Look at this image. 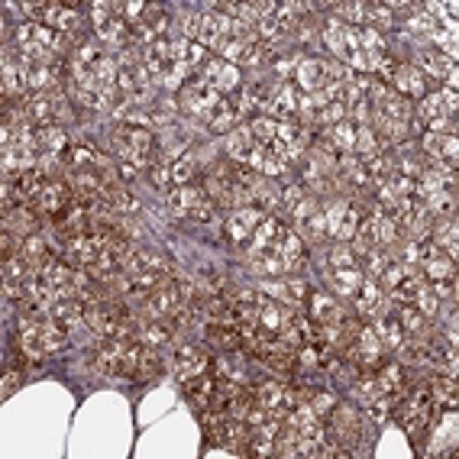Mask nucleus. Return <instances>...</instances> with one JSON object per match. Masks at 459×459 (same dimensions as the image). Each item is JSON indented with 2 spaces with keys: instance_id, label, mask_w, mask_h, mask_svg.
I'll return each mask as SVG.
<instances>
[{
  "instance_id": "a18cd8bd",
  "label": "nucleus",
  "mask_w": 459,
  "mask_h": 459,
  "mask_svg": "<svg viewBox=\"0 0 459 459\" xmlns=\"http://www.w3.org/2000/svg\"><path fill=\"white\" fill-rule=\"evenodd\" d=\"M275 72H278V75L298 72V56H294V52H285V56H278V58H275Z\"/></svg>"
},
{
  "instance_id": "c9c22d12",
  "label": "nucleus",
  "mask_w": 459,
  "mask_h": 459,
  "mask_svg": "<svg viewBox=\"0 0 459 459\" xmlns=\"http://www.w3.org/2000/svg\"><path fill=\"white\" fill-rule=\"evenodd\" d=\"M443 101H440V94H431V97H424V103H421V113L427 117V120H437V117H443Z\"/></svg>"
},
{
  "instance_id": "9b49d317",
  "label": "nucleus",
  "mask_w": 459,
  "mask_h": 459,
  "mask_svg": "<svg viewBox=\"0 0 459 459\" xmlns=\"http://www.w3.org/2000/svg\"><path fill=\"white\" fill-rule=\"evenodd\" d=\"M427 356H431V340H411V343H401L398 347V362L401 366H421V362H427Z\"/></svg>"
},
{
  "instance_id": "49530a36",
  "label": "nucleus",
  "mask_w": 459,
  "mask_h": 459,
  "mask_svg": "<svg viewBox=\"0 0 459 459\" xmlns=\"http://www.w3.org/2000/svg\"><path fill=\"white\" fill-rule=\"evenodd\" d=\"M340 13H343L349 23H359V19L366 17V7H362V3H340Z\"/></svg>"
},
{
  "instance_id": "7ed1b4c3",
  "label": "nucleus",
  "mask_w": 459,
  "mask_h": 459,
  "mask_svg": "<svg viewBox=\"0 0 459 459\" xmlns=\"http://www.w3.org/2000/svg\"><path fill=\"white\" fill-rule=\"evenodd\" d=\"M259 220H262V214H259L256 207H246V210H240V214H233L226 220V236H230L233 243L243 246L246 240L253 236L256 226H259Z\"/></svg>"
},
{
  "instance_id": "c756f323",
  "label": "nucleus",
  "mask_w": 459,
  "mask_h": 459,
  "mask_svg": "<svg viewBox=\"0 0 459 459\" xmlns=\"http://www.w3.org/2000/svg\"><path fill=\"white\" fill-rule=\"evenodd\" d=\"M187 217H191V220H197V224H210V220H214V201H210V197L197 201V204L187 210Z\"/></svg>"
},
{
  "instance_id": "09e8293b",
  "label": "nucleus",
  "mask_w": 459,
  "mask_h": 459,
  "mask_svg": "<svg viewBox=\"0 0 459 459\" xmlns=\"http://www.w3.org/2000/svg\"><path fill=\"white\" fill-rule=\"evenodd\" d=\"M117 172H120V181H133L136 175H140V165H133V162L123 159L120 165H117Z\"/></svg>"
},
{
  "instance_id": "bb28decb",
  "label": "nucleus",
  "mask_w": 459,
  "mask_h": 459,
  "mask_svg": "<svg viewBox=\"0 0 459 459\" xmlns=\"http://www.w3.org/2000/svg\"><path fill=\"white\" fill-rule=\"evenodd\" d=\"M414 308L421 310L424 317H437V314H440V298H437V294H433V291H417V298L411 301Z\"/></svg>"
},
{
  "instance_id": "393cba45",
  "label": "nucleus",
  "mask_w": 459,
  "mask_h": 459,
  "mask_svg": "<svg viewBox=\"0 0 459 459\" xmlns=\"http://www.w3.org/2000/svg\"><path fill=\"white\" fill-rule=\"evenodd\" d=\"M191 175H194V162L187 159V156H181V159H175V162H169V178H172V185H187L191 181Z\"/></svg>"
},
{
  "instance_id": "7c9ffc66",
  "label": "nucleus",
  "mask_w": 459,
  "mask_h": 459,
  "mask_svg": "<svg viewBox=\"0 0 459 459\" xmlns=\"http://www.w3.org/2000/svg\"><path fill=\"white\" fill-rule=\"evenodd\" d=\"M265 42H259V39H253V42H249V46L243 49V58H240V62H243V65H259V62H262L265 58Z\"/></svg>"
},
{
  "instance_id": "ddd939ff",
  "label": "nucleus",
  "mask_w": 459,
  "mask_h": 459,
  "mask_svg": "<svg viewBox=\"0 0 459 459\" xmlns=\"http://www.w3.org/2000/svg\"><path fill=\"white\" fill-rule=\"evenodd\" d=\"M310 314H314V320H320V324H340V308L337 301L327 298V294H317V291H310Z\"/></svg>"
},
{
  "instance_id": "79ce46f5",
  "label": "nucleus",
  "mask_w": 459,
  "mask_h": 459,
  "mask_svg": "<svg viewBox=\"0 0 459 459\" xmlns=\"http://www.w3.org/2000/svg\"><path fill=\"white\" fill-rule=\"evenodd\" d=\"M375 236H378V243H394V236H398V226L392 224V220H385V217H378V230H375Z\"/></svg>"
},
{
  "instance_id": "ea45409f",
  "label": "nucleus",
  "mask_w": 459,
  "mask_h": 459,
  "mask_svg": "<svg viewBox=\"0 0 459 459\" xmlns=\"http://www.w3.org/2000/svg\"><path fill=\"white\" fill-rule=\"evenodd\" d=\"M253 204H256V210H259V214H272L275 207H278V197H275L272 191H265V187H262V191L256 194Z\"/></svg>"
},
{
  "instance_id": "4468645a",
  "label": "nucleus",
  "mask_w": 459,
  "mask_h": 459,
  "mask_svg": "<svg viewBox=\"0 0 459 459\" xmlns=\"http://www.w3.org/2000/svg\"><path fill=\"white\" fill-rule=\"evenodd\" d=\"M103 204H107V210H113V214H136V210H140V201H136L130 191H123V187L107 191V194H103Z\"/></svg>"
},
{
  "instance_id": "20e7f679",
  "label": "nucleus",
  "mask_w": 459,
  "mask_h": 459,
  "mask_svg": "<svg viewBox=\"0 0 459 459\" xmlns=\"http://www.w3.org/2000/svg\"><path fill=\"white\" fill-rule=\"evenodd\" d=\"M204 340L207 343H214V347L220 349H243V337H240V330L230 327V324H224V320H207L204 327Z\"/></svg>"
},
{
  "instance_id": "58836bf2",
  "label": "nucleus",
  "mask_w": 459,
  "mask_h": 459,
  "mask_svg": "<svg viewBox=\"0 0 459 459\" xmlns=\"http://www.w3.org/2000/svg\"><path fill=\"white\" fill-rule=\"evenodd\" d=\"M343 214H347V204H343V201H333V204L327 207V214H324V217H327V230H330V233H337Z\"/></svg>"
},
{
  "instance_id": "aec40b11",
  "label": "nucleus",
  "mask_w": 459,
  "mask_h": 459,
  "mask_svg": "<svg viewBox=\"0 0 459 459\" xmlns=\"http://www.w3.org/2000/svg\"><path fill=\"white\" fill-rule=\"evenodd\" d=\"M246 130H249L253 142H259V146L265 149V146H269V142L278 136V123H275V120H262V117H259V120H253L249 126H246Z\"/></svg>"
},
{
  "instance_id": "f257e3e1",
  "label": "nucleus",
  "mask_w": 459,
  "mask_h": 459,
  "mask_svg": "<svg viewBox=\"0 0 459 459\" xmlns=\"http://www.w3.org/2000/svg\"><path fill=\"white\" fill-rule=\"evenodd\" d=\"M207 369H210V356L201 347H194V343L178 347V353H175V375H178V382H185L191 375L207 372Z\"/></svg>"
},
{
  "instance_id": "f704fd0d",
  "label": "nucleus",
  "mask_w": 459,
  "mask_h": 459,
  "mask_svg": "<svg viewBox=\"0 0 459 459\" xmlns=\"http://www.w3.org/2000/svg\"><path fill=\"white\" fill-rule=\"evenodd\" d=\"M366 13H369V17H372V23H375V26H378V29H388V26H392V10H388V7H382V3H369V7H366Z\"/></svg>"
},
{
  "instance_id": "423d86ee",
  "label": "nucleus",
  "mask_w": 459,
  "mask_h": 459,
  "mask_svg": "<svg viewBox=\"0 0 459 459\" xmlns=\"http://www.w3.org/2000/svg\"><path fill=\"white\" fill-rule=\"evenodd\" d=\"M214 388H217V378L214 375H207V372H201V375H191V378H185L181 382V392L191 398V401L204 411L207 404H210V398H214Z\"/></svg>"
},
{
  "instance_id": "f8f14e48",
  "label": "nucleus",
  "mask_w": 459,
  "mask_h": 459,
  "mask_svg": "<svg viewBox=\"0 0 459 459\" xmlns=\"http://www.w3.org/2000/svg\"><path fill=\"white\" fill-rule=\"evenodd\" d=\"M240 113H243L240 110V103H224L220 101L217 103V110L210 113V130L214 133H230L233 130V123L240 120Z\"/></svg>"
},
{
  "instance_id": "2f4dec72",
  "label": "nucleus",
  "mask_w": 459,
  "mask_h": 459,
  "mask_svg": "<svg viewBox=\"0 0 459 459\" xmlns=\"http://www.w3.org/2000/svg\"><path fill=\"white\" fill-rule=\"evenodd\" d=\"M443 275H453V262H450V259H443V253H440L437 259L427 262V278L437 281V278H443Z\"/></svg>"
},
{
  "instance_id": "cd10ccee",
  "label": "nucleus",
  "mask_w": 459,
  "mask_h": 459,
  "mask_svg": "<svg viewBox=\"0 0 459 459\" xmlns=\"http://www.w3.org/2000/svg\"><path fill=\"white\" fill-rule=\"evenodd\" d=\"M272 110L281 113V117H288V113L294 110V94H291V87H278V91L272 94Z\"/></svg>"
},
{
  "instance_id": "1a4fd4ad",
  "label": "nucleus",
  "mask_w": 459,
  "mask_h": 459,
  "mask_svg": "<svg viewBox=\"0 0 459 459\" xmlns=\"http://www.w3.org/2000/svg\"><path fill=\"white\" fill-rule=\"evenodd\" d=\"M204 187H194V185H181V187H175L169 194V207L175 210V214H185L187 217V210L197 204V201H204Z\"/></svg>"
},
{
  "instance_id": "e433bc0d",
  "label": "nucleus",
  "mask_w": 459,
  "mask_h": 459,
  "mask_svg": "<svg viewBox=\"0 0 459 459\" xmlns=\"http://www.w3.org/2000/svg\"><path fill=\"white\" fill-rule=\"evenodd\" d=\"M404 272H408V265H385V272L378 275V281H382L385 288L392 291L394 285H398V281L404 278Z\"/></svg>"
},
{
  "instance_id": "dca6fc26",
  "label": "nucleus",
  "mask_w": 459,
  "mask_h": 459,
  "mask_svg": "<svg viewBox=\"0 0 459 459\" xmlns=\"http://www.w3.org/2000/svg\"><path fill=\"white\" fill-rule=\"evenodd\" d=\"M136 340L146 347H162L172 340V327L169 324H136Z\"/></svg>"
},
{
  "instance_id": "c03bdc74",
  "label": "nucleus",
  "mask_w": 459,
  "mask_h": 459,
  "mask_svg": "<svg viewBox=\"0 0 459 459\" xmlns=\"http://www.w3.org/2000/svg\"><path fill=\"white\" fill-rule=\"evenodd\" d=\"M201 278H204V285L210 291H224L226 288V275L214 272V269H201Z\"/></svg>"
},
{
  "instance_id": "72a5a7b5",
  "label": "nucleus",
  "mask_w": 459,
  "mask_h": 459,
  "mask_svg": "<svg viewBox=\"0 0 459 459\" xmlns=\"http://www.w3.org/2000/svg\"><path fill=\"white\" fill-rule=\"evenodd\" d=\"M330 265L333 269H347V265H356V253L347 249V246H337L333 253H330Z\"/></svg>"
},
{
  "instance_id": "473e14b6",
  "label": "nucleus",
  "mask_w": 459,
  "mask_h": 459,
  "mask_svg": "<svg viewBox=\"0 0 459 459\" xmlns=\"http://www.w3.org/2000/svg\"><path fill=\"white\" fill-rule=\"evenodd\" d=\"M431 291L437 294V298H456V275H443V278H437Z\"/></svg>"
},
{
  "instance_id": "2eb2a0df",
  "label": "nucleus",
  "mask_w": 459,
  "mask_h": 459,
  "mask_svg": "<svg viewBox=\"0 0 459 459\" xmlns=\"http://www.w3.org/2000/svg\"><path fill=\"white\" fill-rule=\"evenodd\" d=\"M39 265L33 259H26L23 253H17L13 259H3V281H23L36 272Z\"/></svg>"
},
{
  "instance_id": "a878e982",
  "label": "nucleus",
  "mask_w": 459,
  "mask_h": 459,
  "mask_svg": "<svg viewBox=\"0 0 459 459\" xmlns=\"http://www.w3.org/2000/svg\"><path fill=\"white\" fill-rule=\"evenodd\" d=\"M359 210L356 207H347V214H343V220H340V226H337V240H343V243H347V240H353V236H356V226H359Z\"/></svg>"
},
{
  "instance_id": "6ab92c4d",
  "label": "nucleus",
  "mask_w": 459,
  "mask_h": 459,
  "mask_svg": "<svg viewBox=\"0 0 459 459\" xmlns=\"http://www.w3.org/2000/svg\"><path fill=\"white\" fill-rule=\"evenodd\" d=\"M421 275H411V272H404V278L398 281L392 288V298L398 301V304H411L414 298H417V291H421Z\"/></svg>"
},
{
  "instance_id": "f3484780",
  "label": "nucleus",
  "mask_w": 459,
  "mask_h": 459,
  "mask_svg": "<svg viewBox=\"0 0 459 459\" xmlns=\"http://www.w3.org/2000/svg\"><path fill=\"white\" fill-rule=\"evenodd\" d=\"M278 253H281V259H285V269H301V265H304V240H301L298 233H288Z\"/></svg>"
},
{
  "instance_id": "f03ea898",
  "label": "nucleus",
  "mask_w": 459,
  "mask_h": 459,
  "mask_svg": "<svg viewBox=\"0 0 459 459\" xmlns=\"http://www.w3.org/2000/svg\"><path fill=\"white\" fill-rule=\"evenodd\" d=\"M26 120L33 123V126H49V123H56V94H33L26 103Z\"/></svg>"
},
{
  "instance_id": "4be33fe9",
  "label": "nucleus",
  "mask_w": 459,
  "mask_h": 459,
  "mask_svg": "<svg viewBox=\"0 0 459 459\" xmlns=\"http://www.w3.org/2000/svg\"><path fill=\"white\" fill-rule=\"evenodd\" d=\"M156 375H162V359L156 356V349L146 347L140 356V369H136V378L140 382H149V378H156Z\"/></svg>"
},
{
  "instance_id": "5701e85b",
  "label": "nucleus",
  "mask_w": 459,
  "mask_h": 459,
  "mask_svg": "<svg viewBox=\"0 0 459 459\" xmlns=\"http://www.w3.org/2000/svg\"><path fill=\"white\" fill-rule=\"evenodd\" d=\"M298 226H301V230H298L301 240H308V243H317L320 236L327 233V217L317 210V214H310L308 220H304V224H298Z\"/></svg>"
},
{
  "instance_id": "b1692460",
  "label": "nucleus",
  "mask_w": 459,
  "mask_h": 459,
  "mask_svg": "<svg viewBox=\"0 0 459 459\" xmlns=\"http://www.w3.org/2000/svg\"><path fill=\"white\" fill-rule=\"evenodd\" d=\"M19 253L26 256V259H33V262H42L49 256V249H46V240H42V233H29V236H23V243H19ZM39 272V269H36Z\"/></svg>"
},
{
  "instance_id": "6e6552de",
  "label": "nucleus",
  "mask_w": 459,
  "mask_h": 459,
  "mask_svg": "<svg viewBox=\"0 0 459 459\" xmlns=\"http://www.w3.org/2000/svg\"><path fill=\"white\" fill-rule=\"evenodd\" d=\"M392 81L398 85V94H404V97H421V94H424V78H421L417 68L398 65L392 72Z\"/></svg>"
},
{
  "instance_id": "0eeeda50",
  "label": "nucleus",
  "mask_w": 459,
  "mask_h": 459,
  "mask_svg": "<svg viewBox=\"0 0 459 459\" xmlns=\"http://www.w3.org/2000/svg\"><path fill=\"white\" fill-rule=\"evenodd\" d=\"M382 310H385L382 288H378L372 278L362 281L356 288V314L359 317H372V314H382Z\"/></svg>"
},
{
  "instance_id": "de8ad7c7",
  "label": "nucleus",
  "mask_w": 459,
  "mask_h": 459,
  "mask_svg": "<svg viewBox=\"0 0 459 459\" xmlns=\"http://www.w3.org/2000/svg\"><path fill=\"white\" fill-rule=\"evenodd\" d=\"M301 197H304V191H301L298 185H291V187H285V207L288 210H294V207L301 204Z\"/></svg>"
},
{
  "instance_id": "39448f33",
  "label": "nucleus",
  "mask_w": 459,
  "mask_h": 459,
  "mask_svg": "<svg viewBox=\"0 0 459 459\" xmlns=\"http://www.w3.org/2000/svg\"><path fill=\"white\" fill-rule=\"evenodd\" d=\"M375 103H378V113L388 117V120H394V123H408V120H411V101H408L404 94L382 91L378 97H375Z\"/></svg>"
},
{
  "instance_id": "8fccbe9b",
  "label": "nucleus",
  "mask_w": 459,
  "mask_h": 459,
  "mask_svg": "<svg viewBox=\"0 0 459 459\" xmlns=\"http://www.w3.org/2000/svg\"><path fill=\"white\" fill-rule=\"evenodd\" d=\"M17 385H19V372H17V369H10L7 378H3V394H10L13 388H17Z\"/></svg>"
},
{
  "instance_id": "c85d7f7f",
  "label": "nucleus",
  "mask_w": 459,
  "mask_h": 459,
  "mask_svg": "<svg viewBox=\"0 0 459 459\" xmlns=\"http://www.w3.org/2000/svg\"><path fill=\"white\" fill-rule=\"evenodd\" d=\"M285 291H288V301H294V304H308V298H310V285L304 278L285 281Z\"/></svg>"
},
{
  "instance_id": "9d476101",
  "label": "nucleus",
  "mask_w": 459,
  "mask_h": 459,
  "mask_svg": "<svg viewBox=\"0 0 459 459\" xmlns=\"http://www.w3.org/2000/svg\"><path fill=\"white\" fill-rule=\"evenodd\" d=\"M366 281V275L359 272L356 265H347V269H333L330 275V288H337L340 294H356V288Z\"/></svg>"
},
{
  "instance_id": "4c0bfd02",
  "label": "nucleus",
  "mask_w": 459,
  "mask_h": 459,
  "mask_svg": "<svg viewBox=\"0 0 459 459\" xmlns=\"http://www.w3.org/2000/svg\"><path fill=\"white\" fill-rule=\"evenodd\" d=\"M236 81H240V72H236L233 65H224L220 68V75L214 78V87L217 91H226V87H233Z\"/></svg>"
},
{
  "instance_id": "37998d69",
  "label": "nucleus",
  "mask_w": 459,
  "mask_h": 459,
  "mask_svg": "<svg viewBox=\"0 0 459 459\" xmlns=\"http://www.w3.org/2000/svg\"><path fill=\"white\" fill-rule=\"evenodd\" d=\"M362 259H366V269H369V275H372V281L378 278V275L385 272V265H388V262H385V256H378L375 249H372V253H366Z\"/></svg>"
},
{
  "instance_id": "a19ab883",
  "label": "nucleus",
  "mask_w": 459,
  "mask_h": 459,
  "mask_svg": "<svg viewBox=\"0 0 459 459\" xmlns=\"http://www.w3.org/2000/svg\"><path fill=\"white\" fill-rule=\"evenodd\" d=\"M291 214H294V220H298V224H304V220H308L310 214H317V201H314V197H301V204L294 207V210H291Z\"/></svg>"
},
{
  "instance_id": "412c9836",
  "label": "nucleus",
  "mask_w": 459,
  "mask_h": 459,
  "mask_svg": "<svg viewBox=\"0 0 459 459\" xmlns=\"http://www.w3.org/2000/svg\"><path fill=\"white\" fill-rule=\"evenodd\" d=\"M253 269L259 275H281L285 272V259H281V253H256Z\"/></svg>"
},
{
  "instance_id": "a211bd4d",
  "label": "nucleus",
  "mask_w": 459,
  "mask_h": 459,
  "mask_svg": "<svg viewBox=\"0 0 459 459\" xmlns=\"http://www.w3.org/2000/svg\"><path fill=\"white\" fill-rule=\"evenodd\" d=\"M324 78H327V72H324V62H314V58H308V62H298V81L308 91H314V87L324 85Z\"/></svg>"
}]
</instances>
